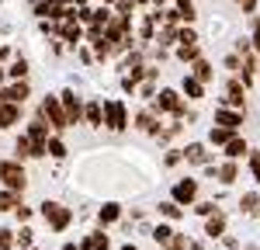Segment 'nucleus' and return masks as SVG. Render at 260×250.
<instances>
[{
  "label": "nucleus",
  "mask_w": 260,
  "mask_h": 250,
  "mask_svg": "<svg viewBox=\"0 0 260 250\" xmlns=\"http://www.w3.org/2000/svg\"><path fill=\"white\" fill-rule=\"evenodd\" d=\"M191 73H194V77H198L201 83H212V80H215V70H212V63L205 59V56L191 63Z\"/></svg>",
  "instance_id": "nucleus-13"
},
{
  "label": "nucleus",
  "mask_w": 260,
  "mask_h": 250,
  "mask_svg": "<svg viewBox=\"0 0 260 250\" xmlns=\"http://www.w3.org/2000/svg\"><path fill=\"white\" fill-rule=\"evenodd\" d=\"M0 174H4V160H0Z\"/></svg>",
  "instance_id": "nucleus-44"
},
{
  "label": "nucleus",
  "mask_w": 260,
  "mask_h": 250,
  "mask_svg": "<svg viewBox=\"0 0 260 250\" xmlns=\"http://www.w3.org/2000/svg\"><path fill=\"white\" fill-rule=\"evenodd\" d=\"M101 101H104V125L111 132L128 129V111H125V101L121 98H101Z\"/></svg>",
  "instance_id": "nucleus-3"
},
{
  "label": "nucleus",
  "mask_w": 260,
  "mask_h": 250,
  "mask_svg": "<svg viewBox=\"0 0 260 250\" xmlns=\"http://www.w3.org/2000/svg\"><path fill=\"white\" fill-rule=\"evenodd\" d=\"M62 250H80V247H77V243H66V247H62Z\"/></svg>",
  "instance_id": "nucleus-42"
},
{
  "label": "nucleus",
  "mask_w": 260,
  "mask_h": 250,
  "mask_svg": "<svg viewBox=\"0 0 260 250\" xmlns=\"http://www.w3.org/2000/svg\"><path fill=\"white\" fill-rule=\"evenodd\" d=\"M11 247H14V233L0 229V250H11Z\"/></svg>",
  "instance_id": "nucleus-34"
},
{
  "label": "nucleus",
  "mask_w": 260,
  "mask_h": 250,
  "mask_svg": "<svg viewBox=\"0 0 260 250\" xmlns=\"http://www.w3.org/2000/svg\"><path fill=\"white\" fill-rule=\"evenodd\" d=\"M174 56H177L180 63H194V59H201V42H194V45H174Z\"/></svg>",
  "instance_id": "nucleus-15"
},
{
  "label": "nucleus",
  "mask_w": 260,
  "mask_h": 250,
  "mask_svg": "<svg viewBox=\"0 0 260 250\" xmlns=\"http://www.w3.org/2000/svg\"><path fill=\"white\" fill-rule=\"evenodd\" d=\"M233 136H236V132H233V129H225V125H219V122L208 129V143H212V146H225Z\"/></svg>",
  "instance_id": "nucleus-17"
},
{
  "label": "nucleus",
  "mask_w": 260,
  "mask_h": 250,
  "mask_svg": "<svg viewBox=\"0 0 260 250\" xmlns=\"http://www.w3.org/2000/svg\"><path fill=\"white\" fill-rule=\"evenodd\" d=\"M250 28H253V35H250L253 39V49L260 52V14H250Z\"/></svg>",
  "instance_id": "nucleus-31"
},
{
  "label": "nucleus",
  "mask_w": 260,
  "mask_h": 250,
  "mask_svg": "<svg viewBox=\"0 0 260 250\" xmlns=\"http://www.w3.org/2000/svg\"><path fill=\"white\" fill-rule=\"evenodd\" d=\"M184 160H187V164H208V149L201 143H191L184 149Z\"/></svg>",
  "instance_id": "nucleus-18"
},
{
  "label": "nucleus",
  "mask_w": 260,
  "mask_h": 250,
  "mask_svg": "<svg viewBox=\"0 0 260 250\" xmlns=\"http://www.w3.org/2000/svg\"><path fill=\"white\" fill-rule=\"evenodd\" d=\"M205 236H212V240H219L225 236V215L215 212V215H208V223H205Z\"/></svg>",
  "instance_id": "nucleus-14"
},
{
  "label": "nucleus",
  "mask_w": 260,
  "mask_h": 250,
  "mask_svg": "<svg viewBox=\"0 0 260 250\" xmlns=\"http://www.w3.org/2000/svg\"><path fill=\"white\" fill-rule=\"evenodd\" d=\"M167 250H187V236H180V233H174V236L167 240Z\"/></svg>",
  "instance_id": "nucleus-32"
},
{
  "label": "nucleus",
  "mask_w": 260,
  "mask_h": 250,
  "mask_svg": "<svg viewBox=\"0 0 260 250\" xmlns=\"http://www.w3.org/2000/svg\"><path fill=\"white\" fill-rule=\"evenodd\" d=\"M260 205V198H257V195H253V191H246V195H243V198H240V208H243V212H253V208H257Z\"/></svg>",
  "instance_id": "nucleus-28"
},
{
  "label": "nucleus",
  "mask_w": 260,
  "mask_h": 250,
  "mask_svg": "<svg viewBox=\"0 0 260 250\" xmlns=\"http://www.w3.org/2000/svg\"><path fill=\"white\" fill-rule=\"evenodd\" d=\"M39 212H42V219L49 223V229H52V233H62V229L73 223V212H70L66 205H59V202H49V198L39 205Z\"/></svg>",
  "instance_id": "nucleus-1"
},
{
  "label": "nucleus",
  "mask_w": 260,
  "mask_h": 250,
  "mask_svg": "<svg viewBox=\"0 0 260 250\" xmlns=\"http://www.w3.org/2000/svg\"><path fill=\"white\" fill-rule=\"evenodd\" d=\"M194 198H198V184H194L191 177H187V181H177V184H174V202H180V205H191Z\"/></svg>",
  "instance_id": "nucleus-8"
},
{
  "label": "nucleus",
  "mask_w": 260,
  "mask_h": 250,
  "mask_svg": "<svg viewBox=\"0 0 260 250\" xmlns=\"http://www.w3.org/2000/svg\"><path fill=\"white\" fill-rule=\"evenodd\" d=\"M59 101H62V108H66V118H70V129H77V125L87 118V104L77 98V90L73 87H66L59 94Z\"/></svg>",
  "instance_id": "nucleus-4"
},
{
  "label": "nucleus",
  "mask_w": 260,
  "mask_h": 250,
  "mask_svg": "<svg viewBox=\"0 0 260 250\" xmlns=\"http://www.w3.org/2000/svg\"><path fill=\"white\" fill-rule=\"evenodd\" d=\"M167 4H170V0H153V7H167Z\"/></svg>",
  "instance_id": "nucleus-40"
},
{
  "label": "nucleus",
  "mask_w": 260,
  "mask_h": 250,
  "mask_svg": "<svg viewBox=\"0 0 260 250\" xmlns=\"http://www.w3.org/2000/svg\"><path fill=\"white\" fill-rule=\"evenodd\" d=\"M98 4H108V7H115V0H98Z\"/></svg>",
  "instance_id": "nucleus-43"
},
{
  "label": "nucleus",
  "mask_w": 260,
  "mask_h": 250,
  "mask_svg": "<svg viewBox=\"0 0 260 250\" xmlns=\"http://www.w3.org/2000/svg\"><path fill=\"white\" fill-rule=\"evenodd\" d=\"M250 170H253V181L260 184V153H250Z\"/></svg>",
  "instance_id": "nucleus-35"
},
{
  "label": "nucleus",
  "mask_w": 260,
  "mask_h": 250,
  "mask_svg": "<svg viewBox=\"0 0 260 250\" xmlns=\"http://www.w3.org/2000/svg\"><path fill=\"white\" fill-rule=\"evenodd\" d=\"M215 122L236 132V129L243 125V111H233V108H225V104H219V108H215Z\"/></svg>",
  "instance_id": "nucleus-9"
},
{
  "label": "nucleus",
  "mask_w": 260,
  "mask_h": 250,
  "mask_svg": "<svg viewBox=\"0 0 260 250\" xmlns=\"http://www.w3.org/2000/svg\"><path fill=\"white\" fill-rule=\"evenodd\" d=\"M222 149H225V157H229V160H240L243 153H250V149H246V139H240V136H233Z\"/></svg>",
  "instance_id": "nucleus-21"
},
{
  "label": "nucleus",
  "mask_w": 260,
  "mask_h": 250,
  "mask_svg": "<svg viewBox=\"0 0 260 250\" xmlns=\"http://www.w3.org/2000/svg\"><path fill=\"white\" fill-rule=\"evenodd\" d=\"M83 122L90 125V129H101V125H104V101L87 104V118H83Z\"/></svg>",
  "instance_id": "nucleus-16"
},
{
  "label": "nucleus",
  "mask_w": 260,
  "mask_h": 250,
  "mask_svg": "<svg viewBox=\"0 0 260 250\" xmlns=\"http://www.w3.org/2000/svg\"><path fill=\"white\" fill-rule=\"evenodd\" d=\"M177 42H180V24H160V32H156V45L174 49Z\"/></svg>",
  "instance_id": "nucleus-10"
},
{
  "label": "nucleus",
  "mask_w": 260,
  "mask_h": 250,
  "mask_svg": "<svg viewBox=\"0 0 260 250\" xmlns=\"http://www.w3.org/2000/svg\"><path fill=\"white\" fill-rule=\"evenodd\" d=\"M222 63H225V70H229V73H236V77L243 73V56H236V52H229Z\"/></svg>",
  "instance_id": "nucleus-27"
},
{
  "label": "nucleus",
  "mask_w": 260,
  "mask_h": 250,
  "mask_svg": "<svg viewBox=\"0 0 260 250\" xmlns=\"http://www.w3.org/2000/svg\"><path fill=\"white\" fill-rule=\"evenodd\" d=\"M0 181H4V188H11V191H21V195H24V188H28V174H24L21 160H14V164H4Z\"/></svg>",
  "instance_id": "nucleus-5"
},
{
  "label": "nucleus",
  "mask_w": 260,
  "mask_h": 250,
  "mask_svg": "<svg viewBox=\"0 0 260 250\" xmlns=\"http://www.w3.org/2000/svg\"><path fill=\"white\" fill-rule=\"evenodd\" d=\"M121 250H139V247H136V243H125V247H121Z\"/></svg>",
  "instance_id": "nucleus-41"
},
{
  "label": "nucleus",
  "mask_w": 260,
  "mask_h": 250,
  "mask_svg": "<svg viewBox=\"0 0 260 250\" xmlns=\"http://www.w3.org/2000/svg\"><path fill=\"white\" fill-rule=\"evenodd\" d=\"M28 98H31V83H28V80H14L11 87H0V101L24 104Z\"/></svg>",
  "instance_id": "nucleus-7"
},
{
  "label": "nucleus",
  "mask_w": 260,
  "mask_h": 250,
  "mask_svg": "<svg viewBox=\"0 0 260 250\" xmlns=\"http://www.w3.org/2000/svg\"><path fill=\"white\" fill-rule=\"evenodd\" d=\"M28 70H31V66H28V59H24V56H18V59L7 66V77H11V80H28Z\"/></svg>",
  "instance_id": "nucleus-20"
},
{
  "label": "nucleus",
  "mask_w": 260,
  "mask_h": 250,
  "mask_svg": "<svg viewBox=\"0 0 260 250\" xmlns=\"http://www.w3.org/2000/svg\"><path fill=\"white\" fill-rule=\"evenodd\" d=\"M180 90H184L191 101H201V94H205V83H201L194 73H187V77H184V83H180Z\"/></svg>",
  "instance_id": "nucleus-12"
},
{
  "label": "nucleus",
  "mask_w": 260,
  "mask_h": 250,
  "mask_svg": "<svg viewBox=\"0 0 260 250\" xmlns=\"http://www.w3.org/2000/svg\"><path fill=\"white\" fill-rule=\"evenodd\" d=\"M118 215H121V205H115V202H108V205H101V212H98L101 226H108V223H115Z\"/></svg>",
  "instance_id": "nucleus-23"
},
{
  "label": "nucleus",
  "mask_w": 260,
  "mask_h": 250,
  "mask_svg": "<svg viewBox=\"0 0 260 250\" xmlns=\"http://www.w3.org/2000/svg\"><path fill=\"white\" fill-rule=\"evenodd\" d=\"M170 236H174V229H170V226H156V229H153V240H156L160 247H167V240H170Z\"/></svg>",
  "instance_id": "nucleus-29"
},
{
  "label": "nucleus",
  "mask_w": 260,
  "mask_h": 250,
  "mask_svg": "<svg viewBox=\"0 0 260 250\" xmlns=\"http://www.w3.org/2000/svg\"><path fill=\"white\" fill-rule=\"evenodd\" d=\"M240 11L250 18V14H257V0H240Z\"/></svg>",
  "instance_id": "nucleus-36"
},
{
  "label": "nucleus",
  "mask_w": 260,
  "mask_h": 250,
  "mask_svg": "<svg viewBox=\"0 0 260 250\" xmlns=\"http://www.w3.org/2000/svg\"><path fill=\"white\" fill-rule=\"evenodd\" d=\"M257 215H260V212H257Z\"/></svg>",
  "instance_id": "nucleus-46"
},
{
  "label": "nucleus",
  "mask_w": 260,
  "mask_h": 250,
  "mask_svg": "<svg viewBox=\"0 0 260 250\" xmlns=\"http://www.w3.org/2000/svg\"><path fill=\"white\" fill-rule=\"evenodd\" d=\"M194 212L208 219V215H215V205H212V202H198V205H194Z\"/></svg>",
  "instance_id": "nucleus-33"
},
{
  "label": "nucleus",
  "mask_w": 260,
  "mask_h": 250,
  "mask_svg": "<svg viewBox=\"0 0 260 250\" xmlns=\"http://www.w3.org/2000/svg\"><path fill=\"white\" fill-rule=\"evenodd\" d=\"M14 157H18L21 164H24V160H35V143H31L28 132H21L18 139H14Z\"/></svg>",
  "instance_id": "nucleus-11"
},
{
  "label": "nucleus",
  "mask_w": 260,
  "mask_h": 250,
  "mask_svg": "<svg viewBox=\"0 0 260 250\" xmlns=\"http://www.w3.org/2000/svg\"><path fill=\"white\" fill-rule=\"evenodd\" d=\"M31 240H35V233H31L28 226H21L18 233H14V243H18L21 250H31Z\"/></svg>",
  "instance_id": "nucleus-25"
},
{
  "label": "nucleus",
  "mask_w": 260,
  "mask_h": 250,
  "mask_svg": "<svg viewBox=\"0 0 260 250\" xmlns=\"http://www.w3.org/2000/svg\"><path fill=\"white\" fill-rule=\"evenodd\" d=\"M215 174H219V181H222V184H233V181L240 177V167H236V160H229V164H222L219 170H215Z\"/></svg>",
  "instance_id": "nucleus-22"
},
{
  "label": "nucleus",
  "mask_w": 260,
  "mask_h": 250,
  "mask_svg": "<svg viewBox=\"0 0 260 250\" xmlns=\"http://www.w3.org/2000/svg\"><path fill=\"white\" fill-rule=\"evenodd\" d=\"M233 4H240V0H233Z\"/></svg>",
  "instance_id": "nucleus-45"
},
{
  "label": "nucleus",
  "mask_w": 260,
  "mask_h": 250,
  "mask_svg": "<svg viewBox=\"0 0 260 250\" xmlns=\"http://www.w3.org/2000/svg\"><path fill=\"white\" fill-rule=\"evenodd\" d=\"M136 129L139 132H146V136H160V111L156 108H142L139 115H136Z\"/></svg>",
  "instance_id": "nucleus-6"
},
{
  "label": "nucleus",
  "mask_w": 260,
  "mask_h": 250,
  "mask_svg": "<svg viewBox=\"0 0 260 250\" xmlns=\"http://www.w3.org/2000/svg\"><path fill=\"white\" fill-rule=\"evenodd\" d=\"M115 11H118V14H128V18H136L132 11H139V7H136V0H115Z\"/></svg>",
  "instance_id": "nucleus-30"
},
{
  "label": "nucleus",
  "mask_w": 260,
  "mask_h": 250,
  "mask_svg": "<svg viewBox=\"0 0 260 250\" xmlns=\"http://www.w3.org/2000/svg\"><path fill=\"white\" fill-rule=\"evenodd\" d=\"M49 157H52V160H62V157H66V146H62L59 136H49Z\"/></svg>",
  "instance_id": "nucleus-26"
},
{
  "label": "nucleus",
  "mask_w": 260,
  "mask_h": 250,
  "mask_svg": "<svg viewBox=\"0 0 260 250\" xmlns=\"http://www.w3.org/2000/svg\"><path fill=\"white\" fill-rule=\"evenodd\" d=\"M42 118L52 125V132H62V129H70L66 108H62V101H59V98H52V94H45V98H42Z\"/></svg>",
  "instance_id": "nucleus-2"
},
{
  "label": "nucleus",
  "mask_w": 260,
  "mask_h": 250,
  "mask_svg": "<svg viewBox=\"0 0 260 250\" xmlns=\"http://www.w3.org/2000/svg\"><path fill=\"white\" fill-rule=\"evenodd\" d=\"M149 4H153V0H136V7H139V11H146Z\"/></svg>",
  "instance_id": "nucleus-38"
},
{
  "label": "nucleus",
  "mask_w": 260,
  "mask_h": 250,
  "mask_svg": "<svg viewBox=\"0 0 260 250\" xmlns=\"http://www.w3.org/2000/svg\"><path fill=\"white\" fill-rule=\"evenodd\" d=\"M18 205H21V191L4 188V191H0V212H14Z\"/></svg>",
  "instance_id": "nucleus-19"
},
{
  "label": "nucleus",
  "mask_w": 260,
  "mask_h": 250,
  "mask_svg": "<svg viewBox=\"0 0 260 250\" xmlns=\"http://www.w3.org/2000/svg\"><path fill=\"white\" fill-rule=\"evenodd\" d=\"M14 215H18L21 223H28V219H31V208H28V205H24V202H21V205L14 208Z\"/></svg>",
  "instance_id": "nucleus-37"
},
{
  "label": "nucleus",
  "mask_w": 260,
  "mask_h": 250,
  "mask_svg": "<svg viewBox=\"0 0 260 250\" xmlns=\"http://www.w3.org/2000/svg\"><path fill=\"white\" fill-rule=\"evenodd\" d=\"M160 215L174 223V219H180V215H184V208H180V202H160Z\"/></svg>",
  "instance_id": "nucleus-24"
},
{
  "label": "nucleus",
  "mask_w": 260,
  "mask_h": 250,
  "mask_svg": "<svg viewBox=\"0 0 260 250\" xmlns=\"http://www.w3.org/2000/svg\"><path fill=\"white\" fill-rule=\"evenodd\" d=\"M4 80H7V66H0V87H4Z\"/></svg>",
  "instance_id": "nucleus-39"
}]
</instances>
